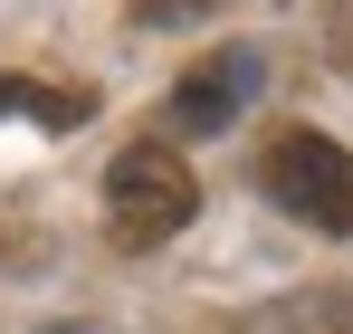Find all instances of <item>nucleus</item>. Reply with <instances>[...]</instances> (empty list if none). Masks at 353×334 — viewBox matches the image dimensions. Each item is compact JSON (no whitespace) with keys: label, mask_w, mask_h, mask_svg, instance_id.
<instances>
[{"label":"nucleus","mask_w":353,"mask_h":334,"mask_svg":"<svg viewBox=\"0 0 353 334\" xmlns=\"http://www.w3.org/2000/svg\"><path fill=\"white\" fill-rule=\"evenodd\" d=\"M191 210H201V181L172 144H124L105 163V239L115 248H163L191 229Z\"/></svg>","instance_id":"f257e3e1"},{"label":"nucleus","mask_w":353,"mask_h":334,"mask_svg":"<svg viewBox=\"0 0 353 334\" xmlns=\"http://www.w3.org/2000/svg\"><path fill=\"white\" fill-rule=\"evenodd\" d=\"M258 191H268L287 220L325 229V239H353V153L334 144V134H305V124L268 134V153H258Z\"/></svg>","instance_id":"f03ea898"},{"label":"nucleus","mask_w":353,"mask_h":334,"mask_svg":"<svg viewBox=\"0 0 353 334\" xmlns=\"http://www.w3.org/2000/svg\"><path fill=\"white\" fill-rule=\"evenodd\" d=\"M258 48H210L201 67H181V86H172V124L181 134H230L239 106L258 96Z\"/></svg>","instance_id":"7ed1b4c3"},{"label":"nucleus","mask_w":353,"mask_h":334,"mask_svg":"<svg viewBox=\"0 0 353 334\" xmlns=\"http://www.w3.org/2000/svg\"><path fill=\"white\" fill-rule=\"evenodd\" d=\"M0 115H29V124H48V134H77L96 96L86 86H39V77H0Z\"/></svg>","instance_id":"20e7f679"},{"label":"nucleus","mask_w":353,"mask_h":334,"mask_svg":"<svg viewBox=\"0 0 353 334\" xmlns=\"http://www.w3.org/2000/svg\"><path fill=\"white\" fill-rule=\"evenodd\" d=\"M230 0H134V29H201V19H220Z\"/></svg>","instance_id":"39448f33"},{"label":"nucleus","mask_w":353,"mask_h":334,"mask_svg":"<svg viewBox=\"0 0 353 334\" xmlns=\"http://www.w3.org/2000/svg\"><path fill=\"white\" fill-rule=\"evenodd\" d=\"M325 57L353 77V0H325Z\"/></svg>","instance_id":"423d86ee"}]
</instances>
